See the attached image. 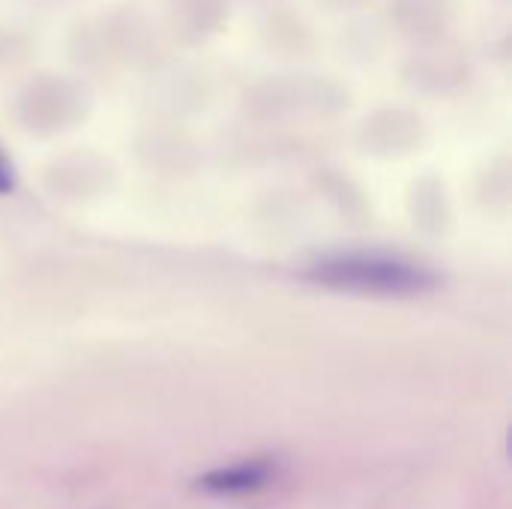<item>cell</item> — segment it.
<instances>
[{"label": "cell", "mask_w": 512, "mask_h": 509, "mask_svg": "<svg viewBox=\"0 0 512 509\" xmlns=\"http://www.w3.org/2000/svg\"><path fill=\"white\" fill-rule=\"evenodd\" d=\"M234 0H165V36L180 48L213 42L231 21Z\"/></svg>", "instance_id": "ba28073f"}, {"label": "cell", "mask_w": 512, "mask_h": 509, "mask_svg": "<svg viewBox=\"0 0 512 509\" xmlns=\"http://www.w3.org/2000/svg\"><path fill=\"white\" fill-rule=\"evenodd\" d=\"M486 51H495L498 54V60H501V66H507V60H510V30H501L492 42H489V48Z\"/></svg>", "instance_id": "9a60e30c"}, {"label": "cell", "mask_w": 512, "mask_h": 509, "mask_svg": "<svg viewBox=\"0 0 512 509\" xmlns=\"http://www.w3.org/2000/svg\"><path fill=\"white\" fill-rule=\"evenodd\" d=\"M258 39L264 51L285 60H306L321 48V36L309 15L282 0H273L258 18Z\"/></svg>", "instance_id": "52a82bcc"}, {"label": "cell", "mask_w": 512, "mask_h": 509, "mask_svg": "<svg viewBox=\"0 0 512 509\" xmlns=\"http://www.w3.org/2000/svg\"><path fill=\"white\" fill-rule=\"evenodd\" d=\"M63 51L69 57V63L84 75H105V72L117 69L105 42H102V33H99L93 15H81L69 24L66 39H63Z\"/></svg>", "instance_id": "8fae6325"}, {"label": "cell", "mask_w": 512, "mask_h": 509, "mask_svg": "<svg viewBox=\"0 0 512 509\" xmlns=\"http://www.w3.org/2000/svg\"><path fill=\"white\" fill-rule=\"evenodd\" d=\"M306 279L330 291L366 297H417L441 285V276L435 270L384 252L327 255L306 270Z\"/></svg>", "instance_id": "6da1fadb"}, {"label": "cell", "mask_w": 512, "mask_h": 509, "mask_svg": "<svg viewBox=\"0 0 512 509\" xmlns=\"http://www.w3.org/2000/svg\"><path fill=\"white\" fill-rule=\"evenodd\" d=\"M459 21V0H387L384 24L411 48L453 39Z\"/></svg>", "instance_id": "8992f818"}, {"label": "cell", "mask_w": 512, "mask_h": 509, "mask_svg": "<svg viewBox=\"0 0 512 509\" xmlns=\"http://www.w3.org/2000/svg\"><path fill=\"white\" fill-rule=\"evenodd\" d=\"M96 27L102 33V42L114 60V66L138 69V72H156L168 63L171 42L165 30L153 24L147 12L129 3H114L93 15Z\"/></svg>", "instance_id": "277c9868"}, {"label": "cell", "mask_w": 512, "mask_h": 509, "mask_svg": "<svg viewBox=\"0 0 512 509\" xmlns=\"http://www.w3.org/2000/svg\"><path fill=\"white\" fill-rule=\"evenodd\" d=\"M15 165H12V159H9V153L3 150V144H0V195H9L12 189H15Z\"/></svg>", "instance_id": "4fadbf2b"}, {"label": "cell", "mask_w": 512, "mask_h": 509, "mask_svg": "<svg viewBox=\"0 0 512 509\" xmlns=\"http://www.w3.org/2000/svg\"><path fill=\"white\" fill-rule=\"evenodd\" d=\"M399 78L408 90L423 96H453L462 93L474 78V63L465 45L456 39L411 48L399 66Z\"/></svg>", "instance_id": "5b68a950"}, {"label": "cell", "mask_w": 512, "mask_h": 509, "mask_svg": "<svg viewBox=\"0 0 512 509\" xmlns=\"http://www.w3.org/2000/svg\"><path fill=\"white\" fill-rule=\"evenodd\" d=\"M30 6H39V9H54V6H66L72 0H27Z\"/></svg>", "instance_id": "2e32d148"}, {"label": "cell", "mask_w": 512, "mask_h": 509, "mask_svg": "<svg viewBox=\"0 0 512 509\" xmlns=\"http://www.w3.org/2000/svg\"><path fill=\"white\" fill-rule=\"evenodd\" d=\"M324 9H333V12H342V15H348V12H360V9H366L372 0H318Z\"/></svg>", "instance_id": "5bb4252c"}, {"label": "cell", "mask_w": 512, "mask_h": 509, "mask_svg": "<svg viewBox=\"0 0 512 509\" xmlns=\"http://www.w3.org/2000/svg\"><path fill=\"white\" fill-rule=\"evenodd\" d=\"M348 102H351V93L339 78L324 75V72H309V69L261 75L243 93V105L249 108V114L261 120L285 117L294 111L333 114V111H342Z\"/></svg>", "instance_id": "7a4b0ae2"}, {"label": "cell", "mask_w": 512, "mask_h": 509, "mask_svg": "<svg viewBox=\"0 0 512 509\" xmlns=\"http://www.w3.org/2000/svg\"><path fill=\"white\" fill-rule=\"evenodd\" d=\"M426 135L423 117L405 105H384L375 108L357 129V141L375 153H402L420 144Z\"/></svg>", "instance_id": "9c48e42d"}, {"label": "cell", "mask_w": 512, "mask_h": 509, "mask_svg": "<svg viewBox=\"0 0 512 509\" xmlns=\"http://www.w3.org/2000/svg\"><path fill=\"white\" fill-rule=\"evenodd\" d=\"M276 480V462L270 459H246L225 468H213L204 477H198V489L219 498H240L264 492Z\"/></svg>", "instance_id": "30bf717a"}, {"label": "cell", "mask_w": 512, "mask_h": 509, "mask_svg": "<svg viewBox=\"0 0 512 509\" xmlns=\"http://www.w3.org/2000/svg\"><path fill=\"white\" fill-rule=\"evenodd\" d=\"M90 105H93V93L81 75L51 72V69L27 75L12 99L18 123L39 135L63 132L81 123Z\"/></svg>", "instance_id": "3957f363"}, {"label": "cell", "mask_w": 512, "mask_h": 509, "mask_svg": "<svg viewBox=\"0 0 512 509\" xmlns=\"http://www.w3.org/2000/svg\"><path fill=\"white\" fill-rule=\"evenodd\" d=\"M498 3H507V0H498Z\"/></svg>", "instance_id": "e0dca14e"}, {"label": "cell", "mask_w": 512, "mask_h": 509, "mask_svg": "<svg viewBox=\"0 0 512 509\" xmlns=\"http://www.w3.org/2000/svg\"><path fill=\"white\" fill-rule=\"evenodd\" d=\"M33 54H36V42L30 33L18 27H0V78L27 66Z\"/></svg>", "instance_id": "7c38bea8"}]
</instances>
